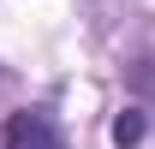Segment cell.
I'll return each mask as SVG.
<instances>
[{
  "label": "cell",
  "mask_w": 155,
  "mask_h": 149,
  "mask_svg": "<svg viewBox=\"0 0 155 149\" xmlns=\"http://www.w3.org/2000/svg\"><path fill=\"white\" fill-rule=\"evenodd\" d=\"M143 131H149L143 108H119V113H114V131H107V137H114V149H137V143H143Z\"/></svg>",
  "instance_id": "7a4b0ae2"
},
{
  "label": "cell",
  "mask_w": 155,
  "mask_h": 149,
  "mask_svg": "<svg viewBox=\"0 0 155 149\" xmlns=\"http://www.w3.org/2000/svg\"><path fill=\"white\" fill-rule=\"evenodd\" d=\"M0 149H66V143H60V125L48 108H18L0 131Z\"/></svg>",
  "instance_id": "6da1fadb"
}]
</instances>
